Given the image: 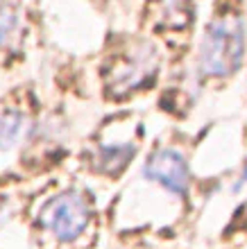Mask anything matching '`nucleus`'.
<instances>
[{
    "label": "nucleus",
    "mask_w": 247,
    "mask_h": 249,
    "mask_svg": "<svg viewBox=\"0 0 247 249\" xmlns=\"http://www.w3.org/2000/svg\"><path fill=\"white\" fill-rule=\"evenodd\" d=\"M243 181H247V168H245V175H243ZM241 181V184H243Z\"/></svg>",
    "instance_id": "6e6552de"
},
{
    "label": "nucleus",
    "mask_w": 247,
    "mask_h": 249,
    "mask_svg": "<svg viewBox=\"0 0 247 249\" xmlns=\"http://www.w3.org/2000/svg\"><path fill=\"white\" fill-rule=\"evenodd\" d=\"M136 154V145H102L95 157V170L109 177H116Z\"/></svg>",
    "instance_id": "39448f33"
},
{
    "label": "nucleus",
    "mask_w": 247,
    "mask_h": 249,
    "mask_svg": "<svg viewBox=\"0 0 247 249\" xmlns=\"http://www.w3.org/2000/svg\"><path fill=\"white\" fill-rule=\"evenodd\" d=\"M41 224L55 231L61 243H71L86 229L89 224V209L79 193H64L52 197L41 209Z\"/></svg>",
    "instance_id": "f03ea898"
},
{
    "label": "nucleus",
    "mask_w": 247,
    "mask_h": 249,
    "mask_svg": "<svg viewBox=\"0 0 247 249\" xmlns=\"http://www.w3.org/2000/svg\"><path fill=\"white\" fill-rule=\"evenodd\" d=\"M19 7L9 0H0V48L7 46L19 30Z\"/></svg>",
    "instance_id": "0eeeda50"
},
{
    "label": "nucleus",
    "mask_w": 247,
    "mask_h": 249,
    "mask_svg": "<svg viewBox=\"0 0 247 249\" xmlns=\"http://www.w3.org/2000/svg\"><path fill=\"white\" fill-rule=\"evenodd\" d=\"M156 68H159V54L154 48L145 43L114 68L111 86L116 91H136L154 79Z\"/></svg>",
    "instance_id": "20e7f679"
},
{
    "label": "nucleus",
    "mask_w": 247,
    "mask_h": 249,
    "mask_svg": "<svg viewBox=\"0 0 247 249\" xmlns=\"http://www.w3.org/2000/svg\"><path fill=\"white\" fill-rule=\"evenodd\" d=\"M247 53V23L243 12L225 7L204 27L197 50L200 72L213 79H227L241 71Z\"/></svg>",
    "instance_id": "f257e3e1"
},
{
    "label": "nucleus",
    "mask_w": 247,
    "mask_h": 249,
    "mask_svg": "<svg viewBox=\"0 0 247 249\" xmlns=\"http://www.w3.org/2000/svg\"><path fill=\"white\" fill-rule=\"evenodd\" d=\"M25 129V118L19 111H7L0 116V150H12L19 143L20 134Z\"/></svg>",
    "instance_id": "423d86ee"
},
{
    "label": "nucleus",
    "mask_w": 247,
    "mask_h": 249,
    "mask_svg": "<svg viewBox=\"0 0 247 249\" xmlns=\"http://www.w3.org/2000/svg\"><path fill=\"white\" fill-rule=\"evenodd\" d=\"M143 175L150 181L161 184L163 188L170 190V193H175V195H184V193L189 190L190 175H189L186 159L177 150H170V147L156 150L154 154L145 161Z\"/></svg>",
    "instance_id": "7ed1b4c3"
}]
</instances>
